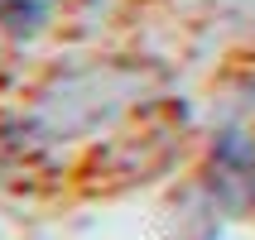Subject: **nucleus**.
Masks as SVG:
<instances>
[{"instance_id":"obj_1","label":"nucleus","mask_w":255,"mask_h":240,"mask_svg":"<svg viewBox=\"0 0 255 240\" xmlns=\"http://www.w3.org/2000/svg\"><path fill=\"white\" fill-rule=\"evenodd\" d=\"M207 197L222 212H255V125L236 120L212 140Z\"/></svg>"},{"instance_id":"obj_2","label":"nucleus","mask_w":255,"mask_h":240,"mask_svg":"<svg viewBox=\"0 0 255 240\" xmlns=\"http://www.w3.org/2000/svg\"><path fill=\"white\" fill-rule=\"evenodd\" d=\"M58 0H0V34L5 39H39L53 24Z\"/></svg>"}]
</instances>
